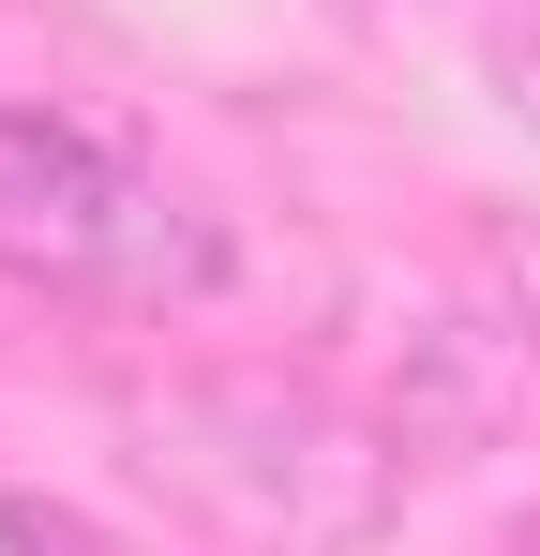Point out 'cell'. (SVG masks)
Returning a JSON list of instances; mask_svg holds the SVG:
<instances>
[{"mask_svg": "<svg viewBox=\"0 0 540 556\" xmlns=\"http://www.w3.org/2000/svg\"><path fill=\"white\" fill-rule=\"evenodd\" d=\"M120 437L195 527H226L241 556H360L406 511V437L360 421L346 391L270 362H180L120 391Z\"/></svg>", "mask_w": 540, "mask_h": 556, "instance_id": "1", "label": "cell"}, {"mask_svg": "<svg viewBox=\"0 0 540 556\" xmlns=\"http://www.w3.org/2000/svg\"><path fill=\"white\" fill-rule=\"evenodd\" d=\"M0 271L46 301H120V316H195L226 286V226L166 195L136 151H105L61 105H0Z\"/></svg>", "mask_w": 540, "mask_h": 556, "instance_id": "2", "label": "cell"}, {"mask_svg": "<svg viewBox=\"0 0 540 556\" xmlns=\"http://www.w3.org/2000/svg\"><path fill=\"white\" fill-rule=\"evenodd\" d=\"M375 421L406 437L421 466H480L540 421V316L526 301H421L390 331V391Z\"/></svg>", "mask_w": 540, "mask_h": 556, "instance_id": "3", "label": "cell"}, {"mask_svg": "<svg viewBox=\"0 0 540 556\" xmlns=\"http://www.w3.org/2000/svg\"><path fill=\"white\" fill-rule=\"evenodd\" d=\"M0 556H151V542L90 527L76 496H15V481H0Z\"/></svg>", "mask_w": 540, "mask_h": 556, "instance_id": "4", "label": "cell"}, {"mask_svg": "<svg viewBox=\"0 0 540 556\" xmlns=\"http://www.w3.org/2000/svg\"><path fill=\"white\" fill-rule=\"evenodd\" d=\"M496 105L540 121V15H526V30H496Z\"/></svg>", "mask_w": 540, "mask_h": 556, "instance_id": "5", "label": "cell"}, {"mask_svg": "<svg viewBox=\"0 0 540 556\" xmlns=\"http://www.w3.org/2000/svg\"><path fill=\"white\" fill-rule=\"evenodd\" d=\"M511 556H540V511H526V527H511Z\"/></svg>", "mask_w": 540, "mask_h": 556, "instance_id": "6", "label": "cell"}]
</instances>
